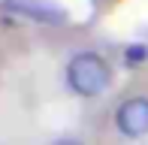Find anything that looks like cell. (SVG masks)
I'll return each instance as SVG.
<instances>
[{
	"label": "cell",
	"mask_w": 148,
	"mask_h": 145,
	"mask_svg": "<svg viewBox=\"0 0 148 145\" xmlns=\"http://www.w3.org/2000/svg\"><path fill=\"white\" fill-rule=\"evenodd\" d=\"M112 82V67L106 57L97 51H79L66 64V85L76 91L79 97H97L109 88Z\"/></svg>",
	"instance_id": "cell-1"
},
{
	"label": "cell",
	"mask_w": 148,
	"mask_h": 145,
	"mask_svg": "<svg viewBox=\"0 0 148 145\" xmlns=\"http://www.w3.org/2000/svg\"><path fill=\"white\" fill-rule=\"evenodd\" d=\"M3 6L18 12V15L33 18L39 24H64L66 21V12L55 3H49V0H3Z\"/></svg>",
	"instance_id": "cell-3"
},
{
	"label": "cell",
	"mask_w": 148,
	"mask_h": 145,
	"mask_svg": "<svg viewBox=\"0 0 148 145\" xmlns=\"http://www.w3.org/2000/svg\"><path fill=\"white\" fill-rule=\"evenodd\" d=\"M115 127L130 139L148 133V97H130L115 109Z\"/></svg>",
	"instance_id": "cell-2"
},
{
	"label": "cell",
	"mask_w": 148,
	"mask_h": 145,
	"mask_svg": "<svg viewBox=\"0 0 148 145\" xmlns=\"http://www.w3.org/2000/svg\"><path fill=\"white\" fill-rule=\"evenodd\" d=\"M51 145H82V142H79V139H70V136H66V139H55Z\"/></svg>",
	"instance_id": "cell-5"
},
{
	"label": "cell",
	"mask_w": 148,
	"mask_h": 145,
	"mask_svg": "<svg viewBox=\"0 0 148 145\" xmlns=\"http://www.w3.org/2000/svg\"><path fill=\"white\" fill-rule=\"evenodd\" d=\"M145 57H148L145 45H130V51H127V61L130 64H139V61H145Z\"/></svg>",
	"instance_id": "cell-4"
}]
</instances>
